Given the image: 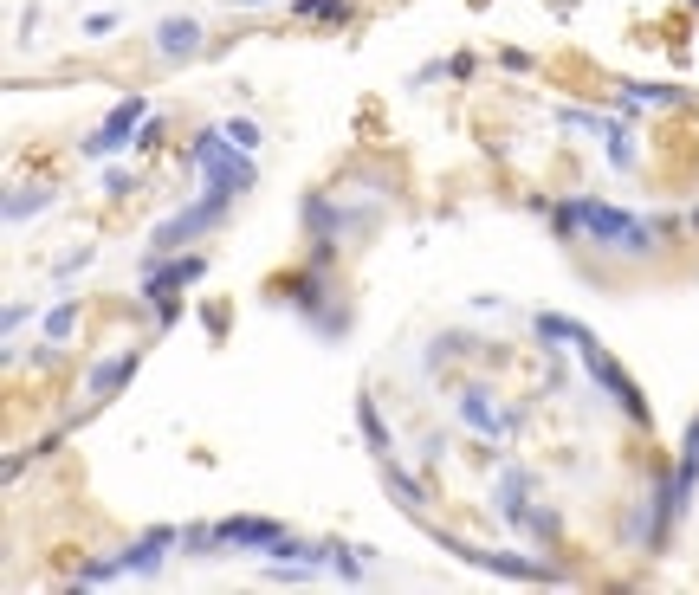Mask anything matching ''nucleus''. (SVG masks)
<instances>
[{
  "label": "nucleus",
  "instance_id": "obj_1",
  "mask_svg": "<svg viewBox=\"0 0 699 595\" xmlns=\"http://www.w3.org/2000/svg\"><path fill=\"white\" fill-rule=\"evenodd\" d=\"M551 220H557V233H564V240H589V246H609V253H628V259L654 246V233L641 227L635 214L602 207V201H564Z\"/></svg>",
  "mask_w": 699,
  "mask_h": 595
},
{
  "label": "nucleus",
  "instance_id": "obj_2",
  "mask_svg": "<svg viewBox=\"0 0 699 595\" xmlns=\"http://www.w3.org/2000/svg\"><path fill=\"white\" fill-rule=\"evenodd\" d=\"M188 169H195L201 182H208L201 195H214V201H227V207H233V201L246 195V188L259 182V169H253V149H240L227 130H201L195 143H188Z\"/></svg>",
  "mask_w": 699,
  "mask_h": 595
},
{
  "label": "nucleus",
  "instance_id": "obj_3",
  "mask_svg": "<svg viewBox=\"0 0 699 595\" xmlns=\"http://www.w3.org/2000/svg\"><path fill=\"white\" fill-rule=\"evenodd\" d=\"M201 272H208V259H201V253H162V259H143V292H136V298H149L162 324H175V317H182V304H175V298H182L188 285L201 279Z\"/></svg>",
  "mask_w": 699,
  "mask_h": 595
},
{
  "label": "nucleus",
  "instance_id": "obj_4",
  "mask_svg": "<svg viewBox=\"0 0 699 595\" xmlns=\"http://www.w3.org/2000/svg\"><path fill=\"white\" fill-rule=\"evenodd\" d=\"M143 117H149V98H143V91H136V98H117L111 117H104L98 130L78 143V156H85V162H111L117 149H130L136 136H143Z\"/></svg>",
  "mask_w": 699,
  "mask_h": 595
},
{
  "label": "nucleus",
  "instance_id": "obj_5",
  "mask_svg": "<svg viewBox=\"0 0 699 595\" xmlns=\"http://www.w3.org/2000/svg\"><path fill=\"white\" fill-rule=\"evenodd\" d=\"M221 214H227V201H214V195H201L195 207L169 214L156 233H149V259H162V253H188V240H201V233H208Z\"/></svg>",
  "mask_w": 699,
  "mask_h": 595
},
{
  "label": "nucleus",
  "instance_id": "obj_6",
  "mask_svg": "<svg viewBox=\"0 0 699 595\" xmlns=\"http://www.w3.org/2000/svg\"><path fill=\"white\" fill-rule=\"evenodd\" d=\"M577 356H583V369H589V382H596V389H602V395H609V401H615V408H622V414H628V421H648V401H641V389H635V382H628V376H622V369H615V363H609V356H602V350H596V337H589V343H577Z\"/></svg>",
  "mask_w": 699,
  "mask_h": 595
},
{
  "label": "nucleus",
  "instance_id": "obj_7",
  "mask_svg": "<svg viewBox=\"0 0 699 595\" xmlns=\"http://www.w3.org/2000/svg\"><path fill=\"white\" fill-rule=\"evenodd\" d=\"M221 544L227 550H279L285 544V524L279 518H221Z\"/></svg>",
  "mask_w": 699,
  "mask_h": 595
},
{
  "label": "nucleus",
  "instance_id": "obj_8",
  "mask_svg": "<svg viewBox=\"0 0 699 595\" xmlns=\"http://www.w3.org/2000/svg\"><path fill=\"white\" fill-rule=\"evenodd\" d=\"M175 544H182V531L156 524V531H143V537H136V544L117 557V570H123V576H149V570H162V557H169Z\"/></svg>",
  "mask_w": 699,
  "mask_h": 595
},
{
  "label": "nucleus",
  "instance_id": "obj_9",
  "mask_svg": "<svg viewBox=\"0 0 699 595\" xmlns=\"http://www.w3.org/2000/svg\"><path fill=\"white\" fill-rule=\"evenodd\" d=\"M195 52H201V20H195V13H169V20L156 26V59L188 65Z\"/></svg>",
  "mask_w": 699,
  "mask_h": 595
},
{
  "label": "nucleus",
  "instance_id": "obj_10",
  "mask_svg": "<svg viewBox=\"0 0 699 595\" xmlns=\"http://www.w3.org/2000/svg\"><path fill=\"white\" fill-rule=\"evenodd\" d=\"M525 492H531V473H525V466H505L499 486H492V505H499L512 524H525V511H531V505H525Z\"/></svg>",
  "mask_w": 699,
  "mask_h": 595
},
{
  "label": "nucleus",
  "instance_id": "obj_11",
  "mask_svg": "<svg viewBox=\"0 0 699 595\" xmlns=\"http://www.w3.org/2000/svg\"><path fill=\"white\" fill-rule=\"evenodd\" d=\"M460 421H466V427H479L486 440H499L505 427H512V421H505V414L486 401V389H460Z\"/></svg>",
  "mask_w": 699,
  "mask_h": 595
},
{
  "label": "nucleus",
  "instance_id": "obj_12",
  "mask_svg": "<svg viewBox=\"0 0 699 595\" xmlns=\"http://www.w3.org/2000/svg\"><path fill=\"white\" fill-rule=\"evenodd\" d=\"M130 376H136V350H123V356H104V363L91 369V395H98V401H104V395H117Z\"/></svg>",
  "mask_w": 699,
  "mask_h": 595
},
{
  "label": "nucleus",
  "instance_id": "obj_13",
  "mask_svg": "<svg viewBox=\"0 0 699 595\" xmlns=\"http://www.w3.org/2000/svg\"><path fill=\"white\" fill-rule=\"evenodd\" d=\"M531 330H538L544 343H589V324H577V317H557V311H538V317H531Z\"/></svg>",
  "mask_w": 699,
  "mask_h": 595
},
{
  "label": "nucleus",
  "instance_id": "obj_14",
  "mask_svg": "<svg viewBox=\"0 0 699 595\" xmlns=\"http://www.w3.org/2000/svg\"><path fill=\"white\" fill-rule=\"evenodd\" d=\"M46 207H52V188H46V182H33V188H13V195H7V227H20L26 214H46Z\"/></svg>",
  "mask_w": 699,
  "mask_h": 595
},
{
  "label": "nucleus",
  "instance_id": "obj_15",
  "mask_svg": "<svg viewBox=\"0 0 699 595\" xmlns=\"http://www.w3.org/2000/svg\"><path fill=\"white\" fill-rule=\"evenodd\" d=\"M356 427H363V440H369V453L376 460H389V434H382V414H376V401H356Z\"/></svg>",
  "mask_w": 699,
  "mask_h": 595
},
{
  "label": "nucleus",
  "instance_id": "obj_16",
  "mask_svg": "<svg viewBox=\"0 0 699 595\" xmlns=\"http://www.w3.org/2000/svg\"><path fill=\"white\" fill-rule=\"evenodd\" d=\"M298 20H318V26H344L350 20V0H292Z\"/></svg>",
  "mask_w": 699,
  "mask_h": 595
},
{
  "label": "nucleus",
  "instance_id": "obj_17",
  "mask_svg": "<svg viewBox=\"0 0 699 595\" xmlns=\"http://www.w3.org/2000/svg\"><path fill=\"white\" fill-rule=\"evenodd\" d=\"M382 479H389V492L402 498L408 511H421V505H428V492H421V486H415V479H408V473H402V466H395V460H382Z\"/></svg>",
  "mask_w": 699,
  "mask_h": 595
},
{
  "label": "nucleus",
  "instance_id": "obj_18",
  "mask_svg": "<svg viewBox=\"0 0 699 595\" xmlns=\"http://www.w3.org/2000/svg\"><path fill=\"white\" fill-rule=\"evenodd\" d=\"M615 98H622V104H654V110H661V104H674L680 91H674V85H622Z\"/></svg>",
  "mask_w": 699,
  "mask_h": 595
},
{
  "label": "nucleus",
  "instance_id": "obj_19",
  "mask_svg": "<svg viewBox=\"0 0 699 595\" xmlns=\"http://www.w3.org/2000/svg\"><path fill=\"white\" fill-rule=\"evenodd\" d=\"M72 324H78V298H65V304H52V311H46V337L52 343L72 337Z\"/></svg>",
  "mask_w": 699,
  "mask_h": 595
},
{
  "label": "nucleus",
  "instance_id": "obj_20",
  "mask_svg": "<svg viewBox=\"0 0 699 595\" xmlns=\"http://www.w3.org/2000/svg\"><path fill=\"white\" fill-rule=\"evenodd\" d=\"M602 143H609V162H615V169H635V143H628V130H622V123H615V130L602 136Z\"/></svg>",
  "mask_w": 699,
  "mask_h": 595
},
{
  "label": "nucleus",
  "instance_id": "obj_21",
  "mask_svg": "<svg viewBox=\"0 0 699 595\" xmlns=\"http://www.w3.org/2000/svg\"><path fill=\"white\" fill-rule=\"evenodd\" d=\"M221 130H227V136H233V143H240V149H259V123H253V117H227Z\"/></svg>",
  "mask_w": 699,
  "mask_h": 595
},
{
  "label": "nucleus",
  "instance_id": "obj_22",
  "mask_svg": "<svg viewBox=\"0 0 699 595\" xmlns=\"http://www.w3.org/2000/svg\"><path fill=\"white\" fill-rule=\"evenodd\" d=\"M331 570L344 576V583H356V576H363V563H356V557H350L344 544H331Z\"/></svg>",
  "mask_w": 699,
  "mask_h": 595
},
{
  "label": "nucleus",
  "instance_id": "obj_23",
  "mask_svg": "<svg viewBox=\"0 0 699 595\" xmlns=\"http://www.w3.org/2000/svg\"><path fill=\"white\" fill-rule=\"evenodd\" d=\"M130 188H136V175H123V169H111V175H104V195H111V201H123Z\"/></svg>",
  "mask_w": 699,
  "mask_h": 595
},
{
  "label": "nucleus",
  "instance_id": "obj_24",
  "mask_svg": "<svg viewBox=\"0 0 699 595\" xmlns=\"http://www.w3.org/2000/svg\"><path fill=\"white\" fill-rule=\"evenodd\" d=\"M85 266H91V246H78V253L59 259V279H72V272H85Z\"/></svg>",
  "mask_w": 699,
  "mask_h": 595
},
{
  "label": "nucleus",
  "instance_id": "obj_25",
  "mask_svg": "<svg viewBox=\"0 0 699 595\" xmlns=\"http://www.w3.org/2000/svg\"><path fill=\"white\" fill-rule=\"evenodd\" d=\"M111 26H117V13H91V20H85V33H91V39H104Z\"/></svg>",
  "mask_w": 699,
  "mask_h": 595
},
{
  "label": "nucleus",
  "instance_id": "obj_26",
  "mask_svg": "<svg viewBox=\"0 0 699 595\" xmlns=\"http://www.w3.org/2000/svg\"><path fill=\"white\" fill-rule=\"evenodd\" d=\"M233 7H266V0H233Z\"/></svg>",
  "mask_w": 699,
  "mask_h": 595
}]
</instances>
